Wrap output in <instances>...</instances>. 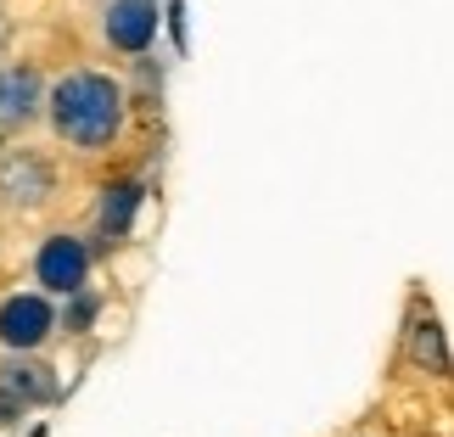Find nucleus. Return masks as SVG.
<instances>
[{
    "mask_svg": "<svg viewBox=\"0 0 454 437\" xmlns=\"http://www.w3.org/2000/svg\"><path fill=\"white\" fill-rule=\"evenodd\" d=\"M124 113H129L124 84L113 74H96V67H74L45 90V124L74 152H107L124 135Z\"/></svg>",
    "mask_w": 454,
    "mask_h": 437,
    "instance_id": "1",
    "label": "nucleus"
},
{
    "mask_svg": "<svg viewBox=\"0 0 454 437\" xmlns=\"http://www.w3.org/2000/svg\"><path fill=\"white\" fill-rule=\"evenodd\" d=\"M57 197V168L40 152H0V202L12 214H40Z\"/></svg>",
    "mask_w": 454,
    "mask_h": 437,
    "instance_id": "2",
    "label": "nucleus"
},
{
    "mask_svg": "<svg viewBox=\"0 0 454 437\" xmlns=\"http://www.w3.org/2000/svg\"><path fill=\"white\" fill-rule=\"evenodd\" d=\"M51 331H57V308H51L45 292L0 297V347L6 354H34V347L51 342Z\"/></svg>",
    "mask_w": 454,
    "mask_h": 437,
    "instance_id": "3",
    "label": "nucleus"
},
{
    "mask_svg": "<svg viewBox=\"0 0 454 437\" xmlns=\"http://www.w3.org/2000/svg\"><path fill=\"white\" fill-rule=\"evenodd\" d=\"M34 281H40L45 292H57V297L90 286V247H84L79 236H67V230L45 236L40 253H34Z\"/></svg>",
    "mask_w": 454,
    "mask_h": 437,
    "instance_id": "4",
    "label": "nucleus"
},
{
    "mask_svg": "<svg viewBox=\"0 0 454 437\" xmlns=\"http://www.w3.org/2000/svg\"><path fill=\"white\" fill-rule=\"evenodd\" d=\"M45 118V79L28 62L0 67V135H23Z\"/></svg>",
    "mask_w": 454,
    "mask_h": 437,
    "instance_id": "5",
    "label": "nucleus"
},
{
    "mask_svg": "<svg viewBox=\"0 0 454 437\" xmlns=\"http://www.w3.org/2000/svg\"><path fill=\"white\" fill-rule=\"evenodd\" d=\"M157 0H107V12H101V40L113 51H124V57H141V51L157 40Z\"/></svg>",
    "mask_w": 454,
    "mask_h": 437,
    "instance_id": "6",
    "label": "nucleus"
},
{
    "mask_svg": "<svg viewBox=\"0 0 454 437\" xmlns=\"http://www.w3.org/2000/svg\"><path fill=\"white\" fill-rule=\"evenodd\" d=\"M0 387H6L12 398H23V410L34 404H57L62 387H57V371L40 359H23V354H12L6 364H0Z\"/></svg>",
    "mask_w": 454,
    "mask_h": 437,
    "instance_id": "7",
    "label": "nucleus"
},
{
    "mask_svg": "<svg viewBox=\"0 0 454 437\" xmlns=\"http://www.w3.org/2000/svg\"><path fill=\"white\" fill-rule=\"evenodd\" d=\"M404 354H410L415 371H427V376H443V371H449V342H443V325L432 320V308H427V314H421V308L410 314Z\"/></svg>",
    "mask_w": 454,
    "mask_h": 437,
    "instance_id": "8",
    "label": "nucleus"
},
{
    "mask_svg": "<svg viewBox=\"0 0 454 437\" xmlns=\"http://www.w3.org/2000/svg\"><path fill=\"white\" fill-rule=\"evenodd\" d=\"M135 207H141V185H107L101 191V236H129Z\"/></svg>",
    "mask_w": 454,
    "mask_h": 437,
    "instance_id": "9",
    "label": "nucleus"
},
{
    "mask_svg": "<svg viewBox=\"0 0 454 437\" xmlns=\"http://www.w3.org/2000/svg\"><path fill=\"white\" fill-rule=\"evenodd\" d=\"M96 308H101V297H96L90 286L67 292V314H62V325H67V331H90V320H96Z\"/></svg>",
    "mask_w": 454,
    "mask_h": 437,
    "instance_id": "10",
    "label": "nucleus"
},
{
    "mask_svg": "<svg viewBox=\"0 0 454 437\" xmlns=\"http://www.w3.org/2000/svg\"><path fill=\"white\" fill-rule=\"evenodd\" d=\"M17 421H23V398H12L0 387V426H17Z\"/></svg>",
    "mask_w": 454,
    "mask_h": 437,
    "instance_id": "11",
    "label": "nucleus"
},
{
    "mask_svg": "<svg viewBox=\"0 0 454 437\" xmlns=\"http://www.w3.org/2000/svg\"><path fill=\"white\" fill-rule=\"evenodd\" d=\"M0 40H6V23H0Z\"/></svg>",
    "mask_w": 454,
    "mask_h": 437,
    "instance_id": "12",
    "label": "nucleus"
}]
</instances>
